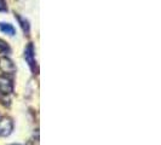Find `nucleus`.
Listing matches in <instances>:
<instances>
[{"label":"nucleus","instance_id":"nucleus-5","mask_svg":"<svg viewBox=\"0 0 161 145\" xmlns=\"http://www.w3.org/2000/svg\"><path fill=\"white\" fill-rule=\"evenodd\" d=\"M0 30L3 33H6L8 35H14L15 34V28L10 23H0Z\"/></svg>","mask_w":161,"mask_h":145},{"label":"nucleus","instance_id":"nucleus-7","mask_svg":"<svg viewBox=\"0 0 161 145\" xmlns=\"http://www.w3.org/2000/svg\"><path fill=\"white\" fill-rule=\"evenodd\" d=\"M17 18H18V21H19V22H21V25H22V27H23V29H24V32H29V25H28V23H27V21H25V22H24L23 19H22V18H21V17L19 16H17Z\"/></svg>","mask_w":161,"mask_h":145},{"label":"nucleus","instance_id":"nucleus-2","mask_svg":"<svg viewBox=\"0 0 161 145\" xmlns=\"http://www.w3.org/2000/svg\"><path fill=\"white\" fill-rule=\"evenodd\" d=\"M12 89H14V86H12L11 80L5 76H0V93L8 94L12 92Z\"/></svg>","mask_w":161,"mask_h":145},{"label":"nucleus","instance_id":"nucleus-1","mask_svg":"<svg viewBox=\"0 0 161 145\" xmlns=\"http://www.w3.org/2000/svg\"><path fill=\"white\" fill-rule=\"evenodd\" d=\"M14 128V123L12 121L8 119V117H4L0 120V136L1 137H6L8 136Z\"/></svg>","mask_w":161,"mask_h":145},{"label":"nucleus","instance_id":"nucleus-3","mask_svg":"<svg viewBox=\"0 0 161 145\" xmlns=\"http://www.w3.org/2000/svg\"><path fill=\"white\" fill-rule=\"evenodd\" d=\"M24 57H25V61L28 62V64L31 65L33 70H34V64H35V59H34V46L32 44L28 45V47L25 48V52H24Z\"/></svg>","mask_w":161,"mask_h":145},{"label":"nucleus","instance_id":"nucleus-8","mask_svg":"<svg viewBox=\"0 0 161 145\" xmlns=\"http://www.w3.org/2000/svg\"><path fill=\"white\" fill-rule=\"evenodd\" d=\"M5 10H6V6H5L4 1H3V0H0V11H5Z\"/></svg>","mask_w":161,"mask_h":145},{"label":"nucleus","instance_id":"nucleus-6","mask_svg":"<svg viewBox=\"0 0 161 145\" xmlns=\"http://www.w3.org/2000/svg\"><path fill=\"white\" fill-rule=\"evenodd\" d=\"M8 51H10L8 45L4 40L0 39V53H8Z\"/></svg>","mask_w":161,"mask_h":145},{"label":"nucleus","instance_id":"nucleus-4","mask_svg":"<svg viewBox=\"0 0 161 145\" xmlns=\"http://www.w3.org/2000/svg\"><path fill=\"white\" fill-rule=\"evenodd\" d=\"M0 69L3 72H15V65H14V63L8 58H1L0 59Z\"/></svg>","mask_w":161,"mask_h":145}]
</instances>
